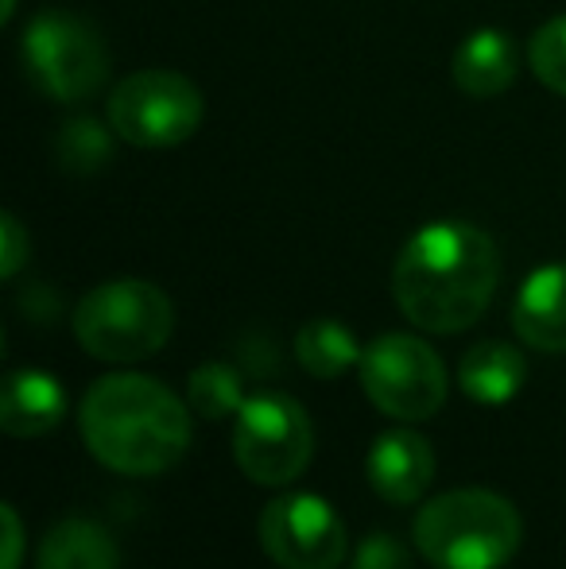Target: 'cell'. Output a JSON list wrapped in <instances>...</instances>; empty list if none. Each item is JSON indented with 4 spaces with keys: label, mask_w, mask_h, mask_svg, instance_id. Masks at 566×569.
<instances>
[{
    "label": "cell",
    "mask_w": 566,
    "mask_h": 569,
    "mask_svg": "<svg viewBox=\"0 0 566 569\" xmlns=\"http://www.w3.org/2000/svg\"><path fill=\"white\" fill-rule=\"evenodd\" d=\"M500 256L489 232L469 221H430L400 248L393 295L416 330L461 333L489 310Z\"/></svg>",
    "instance_id": "cell-1"
},
{
    "label": "cell",
    "mask_w": 566,
    "mask_h": 569,
    "mask_svg": "<svg viewBox=\"0 0 566 569\" xmlns=\"http://www.w3.org/2000/svg\"><path fill=\"white\" fill-rule=\"evenodd\" d=\"M190 403L140 372L101 376L78 407V430L93 461L121 477H156L190 450Z\"/></svg>",
    "instance_id": "cell-2"
},
{
    "label": "cell",
    "mask_w": 566,
    "mask_h": 569,
    "mask_svg": "<svg viewBox=\"0 0 566 569\" xmlns=\"http://www.w3.org/2000/svg\"><path fill=\"white\" fill-rule=\"evenodd\" d=\"M411 542L435 569H505L524 542V519L500 492L454 488L419 508Z\"/></svg>",
    "instance_id": "cell-3"
},
{
    "label": "cell",
    "mask_w": 566,
    "mask_h": 569,
    "mask_svg": "<svg viewBox=\"0 0 566 569\" xmlns=\"http://www.w3.org/2000/svg\"><path fill=\"white\" fill-rule=\"evenodd\" d=\"M175 307L148 279H109L75 310V338L106 365H137L171 341Z\"/></svg>",
    "instance_id": "cell-4"
},
{
    "label": "cell",
    "mask_w": 566,
    "mask_h": 569,
    "mask_svg": "<svg viewBox=\"0 0 566 569\" xmlns=\"http://www.w3.org/2000/svg\"><path fill=\"white\" fill-rule=\"evenodd\" d=\"M234 457L252 485H295L315 457L310 415L284 391H252L237 411Z\"/></svg>",
    "instance_id": "cell-5"
},
{
    "label": "cell",
    "mask_w": 566,
    "mask_h": 569,
    "mask_svg": "<svg viewBox=\"0 0 566 569\" xmlns=\"http://www.w3.org/2000/svg\"><path fill=\"white\" fill-rule=\"evenodd\" d=\"M31 86L51 101H82L109 78V51L86 20L70 12H39L20 39Z\"/></svg>",
    "instance_id": "cell-6"
},
{
    "label": "cell",
    "mask_w": 566,
    "mask_h": 569,
    "mask_svg": "<svg viewBox=\"0 0 566 569\" xmlns=\"http://www.w3.org/2000/svg\"><path fill=\"white\" fill-rule=\"evenodd\" d=\"M357 372L369 403L396 422L430 419L446 403V388H450L443 357L411 333H380L373 345H365Z\"/></svg>",
    "instance_id": "cell-7"
},
{
    "label": "cell",
    "mask_w": 566,
    "mask_h": 569,
    "mask_svg": "<svg viewBox=\"0 0 566 569\" xmlns=\"http://www.w3.org/2000/svg\"><path fill=\"white\" fill-rule=\"evenodd\" d=\"M202 93L175 70H137L109 98V124L137 148H175L202 124Z\"/></svg>",
    "instance_id": "cell-8"
},
{
    "label": "cell",
    "mask_w": 566,
    "mask_h": 569,
    "mask_svg": "<svg viewBox=\"0 0 566 569\" xmlns=\"http://www.w3.org/2000/svg\"><path fill=\"white\" fill-rule=\"evenodd\" d=\"M257 535L280 569H338L349 555L338 508L315 492H280L260 511Z\"/></svg>",
    "instance_id": "cell-9"
},
{
    "label": "cell",
    "mask_w": 566,
    "mask_h": 569,
    "mask_svg": "<svg viewBox=\"0 0 566 569\" xmlns=\"http://www.w3.org/2000/svg\"><path fill=\"white\" fill-rule=\"evenodd\" d=\"M369 488L388 503H416L435 480V450L419 430L393 427L373 438L365 457Z\"/></svg>",
    "instance_id": "cell-10"
},
{
    "label": "cell",
    "mask_w": 566,
    "mask_h": 569,
    "mask_svg": "<svg viewBox=\"0 0 566 569\" xmlns=\"http://www.w3.org/2000/svg\"><path fill=\"white\" fill-rule=\"evenodd\" d=\"M67 415V388L43 368H12L0 388V430L8 438H43Z\"/></svg>",
    "instance_id": "cell-11"
},
{
    "label": "cell",
    "mask_w": 566,
    "mask_h": 569,
    "mask_svg": "<svg viewBox=\"0 0 566 569\" xmlns=\"http://www.w3.org/2000/svg\"><path fill=\"white\" fill-rule=\"evenodd\" d=\"M513 330L539 352H566V263H544L520 283Z\"/></svg>",
    "instance_id": "cell-12"
},
{
    "label": "cell",
    "mask_w": 566,
    "mask_h": 569,
    "mask_svg": "<svg viewBox=\"0 0 566 569\" xmlns=\"http://www.w3.org/2000/svg\"><path fill=\"white\" fill-rule=\"evenodd\" d=\"M520 74V47L508 31L477 28L454 51V82L469 98H497Z\"/></svg>",
    "instance_id": "cell-13"
},
{
    "label": "cell",
    "mask_w": 566,
    "mask_h": 569,
    "mask_svg": "<svg viewBox=\"0 0 566 569\" xmlns=\"http://www.w3.org/2000/svg\"><path fill=\"white\" fill-rule=\"evenodd\" d=\"M458 383L474 403L505 407L528 383V357L508 341H477L461 357Z\"/></svg>",
    "instance_id": "cell-14"
},
{
    "label": "cell",
    "mask_w": 566,
    "mask_h": 569,
    "mask_svg": "<svg viewBox=\"0 0 566 569\" xmlns=\"http://www.w3.org/2000/svg\"><path fill=\"white\" fill-rule=\"evenodd\" d=\"M36 569H121V550L106 523L67 516L43 535Z\"/></svg>",
    "instance_id": "cell-15"
},
{
    "label": "cell",
    "mask_w": 566,
    "mask_h": 569,
    "mask_svg": "<svg viewBox=\"0 0 566 569\" xmlns=\"http://www.w3.org/2000/svg\"><path fill=\"white\" fill-rule=\"evenodd\" d=\"M365 349L354 338V330L334 318H315L295 333V360L302 365V372L318 376V380H334V376L349 372L354 365H361Z\"/></svg>",
    "instance_id": "cell-16"
},
{
    "label": "cell",
    "mask_w": 566,
    "mask_h": 569,
    "mask_svg": "<svg viewBox=\"0 0 566 569\" xmlns=\"http://www.w3.org/2000/svg\"><path fill=\"white\" fill-rule=\"evenodd\" d=\"M245 399L249 396H245L241 372H237L234 365H226V360H206V365H198L187 380L190 411L206 422L229 419V415L237 419V411L245 407Z\"/></svg>",
    "instance_id": "cell-17"
},
{
    "label": "cell",
    "mask_w": 566,
    "mask_h": 569,
    "mask_svg": "<svg viewBox=\"0 0 566 569\" xmlns=\"http://www.w3.org/2000/svg\"><path fill=\"white\" fill-rule=\"evenodd\" d=\"M113 156V140L98 120H70L59 136V163L67 171H98L106 167V159Z\"/></svg>",
    "instance_id": "cell-18"
},
{
    "label": "cell",
    "mask_w": 566,
    "mask_h": 569,
    "mask_svg": "<svg viewBox=\"0 0 566 569\" xmlns=\"http://www.w3.org/2000/svg\"><path fill=\"white\" fill-rule=\"evenodd\" d=\"M528 62L547 90H555L566 98V16H559V20H547L544 28L532 36Z\"/></svg>",
    "instance_id": "cell-19"
},
{
    "label": "cell",
    "mask_w": 566,
    "mask_h": 569,
    "mask_svg": "<svg viewBox=\"0 0 566 569\" xmlns=\"http://www.w3.org/2000/svg\"><path fill=\"white\" fill-rule=\"evenodd\" d=\"M349 569H416V566H411V550L404 547L396 535L373 531L357 542L354 558H349Z\"/></svg>",
    "instance_id": "cell-20"
},
{
    "label": "cell",
    "mask_w": 566,
    "mask_h": 569,
    "mask_svg": "<svg viewBox=\"0 0 566 569\" xmlns=\"http://www.w3.org/2000/svg\"><path fill=\"white\" fill-rule=\"evenodd\" d=\"M0 240H4V248H0V276L12 279L16 271L23 268L28 252H31L28 232H23V226L12 218V213H4V218H0Z\"/></svg>",
    "instance_id": "cell-21"
},
{
    "label": "cell",
    "mask_w": 566,
    "mask_h": 569,
    "mask_svg": "<svg viewBox=\"0 0 566 569\" xmlns=\"http://www.w3.org/2000/svg\"><path fill=\"white\" fill-rule=\"evenodd\" d=\"M0 527H4V547H0V569H20L23 562V519L12 503L0 508Z\"/></svg>",
    "instance_id": "cell-22"
},
{
    "label": "cell",
    "mask_w": 566,
    "mask_h": 569,
    "mask_svg": "<svg viewBox=\"0 0 566 569\" xmlns=\"http://www.w3.org/2000/svg\"><path fill=\"white\" fill-rule=\"evenodd\" d=\"M12 12H16V0H4V8H0V20H12Z\"/></svg>",
    "instance_id": "cell-23"
}]
</instances>
